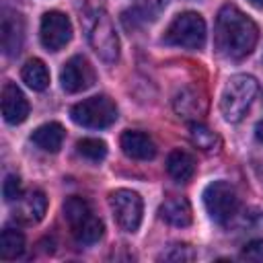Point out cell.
<instances>
[{
  "label": "cell",
  "mask_w": 263,
  "mask_h": 263,
  "mask_svg": "<svg viewBox=\"0 0 263 263\" xmlns=\"http://www.w3.org/2000/svg\"><path fill=\"white\" fill-rule=\"evenodd\" d=\"M189 138H191L193 146H197L203 152H214L222 144L220 138H218V134L214 129H210L201 121H191V125H189Z\"/></svg>",
  "instance_id": "21"
},
{
  "label": "cell",
  "mask_w": 263,
  "mask_h": 263,
  "mask_svg": "<svg viewBox=\"0 0 263 263\" xmlns=\"http://www.w3.org/2000/svg\"><path fill=\"white\" fill-rule=\"evenodd\" d=\"M95 68L90 66V62L84 58V55H74L70 58L62 72H60V82H62V88L66 92H82L86 88H90L95 84Z\"/></svg>",
  "instance_id": "9"
},
{
  "label": "cell",
  "mask_w": 263,
  "mask_h": 263,
  "mask_svg": "<svg viewBox=\"0 0 263 263\" xmlns=\"http://www.w3.org/2000/svg\"><path fill=\"white\" fill-rule=\"evenodd\" d=\"M2 195L6 201H18L23 195V187H21V179L18 175H6L4 185H2Z\"/></svg>",
  "instance_id": "26"
},
{
  "label": "cell",
  "mask_w": 263,
  "mask_h": 263,
  "mask_svg": "<svg viewBox=\"0 0 263 263\" xmlns=\"http://www.w3.org/2000/svg\"><path fill=\"white\" fill-rule=\"evenodd\" d=\"M253 6H257V8H263V0H249Z\"/></svg>",
  "instance_id": "29"
},
{
  "label": "cell",
  "mask_w": 263,
  "mask_h": 263,
  "mask_svg": "<svg viewBox=\"0 0 263 263\" xmlns=\"http://www.w3.org/2000/svg\"><path fill=\"white\" fill-rule=\"evenodd\" d=\"M90 214H95V212H92L90 203H88L84 197L74 195V197H68V199L64 201V218L68 220L70 228L76 226L78 222H82L84 218H88Z\"/></svg>",
  "instance_id": "23"
},
{
  "label": "cell",
  "mask_w": 263,
  "mask_h": 263,
  "mask_svg": "<svg viewBox=\"0 0 263 263\" xmlns=\"http://www.w3.org/2000/svg\"><path fill=\"white\" fill-rule=\"evenodd\" d=\"M255 138H257V142H261L263 144V119L257 123V127H255Z\"/></svg>",
  "instance_id": "28"
},
{
  "label": "cell",
  "mask_w": 263,
  "mask_h": 263,
  "mask_svg": "<svg viewBox=\"0 0 263 263\" xmlns=\"http://www.w3.org/2000/svg\"><path fill=\"white\" fill-rule=\"evenodd\" d=\"M64 127L58 123V121H49V123H43L39 125L33 134H31V142L41 148L43 152H58L64 144Z\"/></svg>",
  "instance_id": "16"
},
{
  "label": "cell",
  "mask_w": 263,
  "mask_h": 263,
  "mask_svg": "<svg viewBox=\"0 0 263 263\" xmlns=\"http://www.w3.org/2000/svg\"><path fill=\"white\" fill-rule=\"evenodd\" d=\"M21 76H23L25 84H27L29 88H33V90H45V88L49 86V72H47V66H45L41 60H37V58L29 60V62L23 66Z\"/></svg>",
  "instance_id": "19"
},
{
  "label": "cell",
  "mask_w": 263,
  "mask_h": 263,
  "mask_svg": "<svg viewBox=\"0 0 263 263\" xmlns=\"http://www.w3.org/2000/svg\"><path fill=\"white\" fill-rule=\"evenodd\" d=\"M259 84L255 80V76L251 74H234L228 78L222 97H220V111L224 115L226 121L236 123L240 121L247 111L251 109L255 97H257Z\"/></svg>",
  "instance_id": "2"
},
{
  "label": "cell",
  "mask_w": 263,
  "mask_h": 263,
  "mask_svg": "<svg viewBox=\"0 0 263 263\" xmlns=\"http://www.w3.org/2000/svg\"><path fill=\"white\" fill-rule=\"evenodd\" d=\"M166 171L175 181L187 183L195 175V158L189 152H185L181 148H175L166 158Z\"/></svg>",
  "instance_id": "17"
},
{
  "label": "cell",
  "mask_w": 263,
  "mask_h": 263,
  "mask_svg": "<svg viewBox=\"0 0 263 263\" xmlns=\"http://www.w3.org/2000/svg\"><path fill=\"white\" fill-rule=\"evenodd\" d=\"M240 257H242V259H247V261L263 263V240H251L249 245H245V249H242Z\"/></svg>",
  "instance_id": "27"
},
{
  "label": "cell",
  "mask_w": 263,
  "mask_h": 263,
  "mask_svg": "<svg viewBox=\"0 0 263 263\" xmlns=\"http://www.w3.org/2000/svg\"><path fill=\"white\" fill-rule=\"evenodd\" d=\"M25 253V234L16 228H4L0 234V257L16 259Z\"/></svg>",
  "instance_id": "22"
},
{
  "label": "cell",
  "mask_w": 263,
  "mask_h": 263,
  "mask_svg": "<svg viewBox=\"0 0 263 263\" xmlns=\"http://www.w3.org/2000/svg\"><path fill=\"white\" fill-rule=\"evenodd\" d=\"M158 214L166 224L179 226V228L189 226L191 220H193L191 205H189V201L185 197H168V199H164V203L158 208Z\"/></svg>",
  "instance_id": "15"
},
{
  "label": "cell",
  "mask_w": 263,
  "mask_h": 263,
  "mask_svg": "<svg viewBox=\"0 0 263 263\" xmlns=\"http://www.w3.org/2000/svg\"><path fill=\"white\" fill-rule=\"evenodd\" d=\"M41 43L47 51H60L72 39V23L60 10H49L41 18L39 27Z\"/></svg>",
  "instance_id": "8"
},
{
  "label": "cell",
  "mask_w": 263,
  "mask_h": 263,
  "mask_svg": "<svg viewBox=\"0 0 263 263\" xmlns=\"http://www.w3.org/2000/svg\"><path fill=\"white\" fill-rule=\"evenodd\" d=\"M76 150L80 156L92 160V162H99L107 156V144L99 138H82L78 144H76Z\"/></svg>",
  "instance_id": "24"
},
{
  "label": "cell",
  "mask_w": 263,
  "mask_h": 263,
  "mask_svg": "<svg viewBox=\"0 0 263 263\" xmlns=\"http://www.w3.org/2000/svg\"><path fill=\"white\" fill-rule=\"evenodd\" d=\"M203 205L216 224H228L238 210L236 189L228 181H214L203 189Z\"/></svg>",
  "instance_id": "5"
},
{
  "label": "cell",
  "mask_w": 263,
  "mask_h": 263,
  "mask_svg": "<svg viewBox=\"0 0 263 263\" xmlns=\"http://www.w3.org/2000/svg\"><path fill=\"white\" fill-rule=\"evenodd\" d=\"M259 39V29L240 8L224 4L216 18V49L228 60L247 58Z\"/></svg>",
  "instance_id": "1"
},
{
  "label": "cell",
  "mask_w": 263,
  "mask_h": 263,
  "mask_svg": "<svg viewBox=\"0 0 263 263\" xmlns=\"http://www.w3.org/2000/svg\"><path fill=\"white\" fill-rule=\"evenodd\" d=\"M47 210V197L43 191H31L25 197H21V205H18V218L25 222H39L45 216Z\"/></svg>",
  "instance_id": "18"
},
{
  "label": "cell",
  "mask_w": 263,
  "mask_h": 263,
  "mask_svg": "<svg viewBox=\"0 0 263 263\" xmlns=\"http://www.w3.org/2000/svg\"><path fill=\"white\" fill-rule=\"evenodd\" d=\"M0 39H2V51L6 55H16L23 47V39H25V27H23V18L16 12H4L2 16V25H0Z\"/></svg>",
  "instance_id": "12"
},
{
  "label": "cell",
  "mask_w": 263,
  "mask_h": 263,
  "mask_svg": "<svg viewBox=\"0 0 263 263\" xmlns=\"http://www.w3.org/2000/svg\"><path fill=\"white\" fill-rule=\"evenodd\" d=\"M205 105L208 103H205L203 95L191 86L181 88L173 99V107H175L177 115L183 119H191V121H197L205 113Z\"/></svg>",
  "instance_id": "13"
},
{
  "label": "cell",
  "mask_w": 263,
  "mask_h": 263,
  "mask_svg": "<svg viewBox=\"0 0 263 263\" xmlns=\"http://www.w3.org/2000/svg\"><path fill=\"white\" fill-rule=\"evenodd\" d=\"M2 115L12 125L23 123L29 117V101L14 82H6L2 88Z\"/></svg>",
  "instance_id": "10"
},
{
  "label": "cell",
  "mask_w": 263,
  "mask_h": 263,
  "mask_svg": "<svg viewBox=\"0 0 263 263\" xmlns=\"http://www.w3.org/2000/svg\"><path fill=\"white\" fill-rule=\"evenodd\" d=\"M205 21L197 12H181L173 18V23L164 31V43L185 47V49H201L205 45Z\"/></svg>",
  "instance_id": "3"
},
{
  "label": "cell",
  "mask_w": 263,
  "mask_h": 263,
  "mask_svg": "<svg viewBox=\"0 0 263 263\" xmlns=\"http://www.w3.org/2000/svg\"><path fill=\"white\" fill-rule=\"evenodd\" d=\"M109 205L121 230L136 232L142 222V197L132 189H115L109 193Z\"/></svg>",
  "instance_id": "7"
},
{
  "label": "cell",
  "mask_w": 263,
  "mask_h": 263,
  "mask_svg": "<svg viewBox=\"0 0 263 263\" xmlns=\"http://www.w3.org/2000/svg\"><path fill=\"white\" fill-rule=\"evenodd\" d=\"M70 117L74 123H78L82 127H90V129L109 127L117 119V105L109 97L97 95V97L76 103L70 109Z\"/></svg>",
  "instance_id": "4"
},
{
  "label": "cell",
  "mask_w": 263,
  "mask_h": 263,
  "mask_svg": "<svg viewBox=\"0 0 263 263\" xmlns=\"http://www.w3.org/2000/svg\"><path fill=\"white\" fill-rule=\"evenodd\" d=\"M121 150L125 156L134 158V160H152L156 156V144L154 140L138 129H125L121 134Z\"/></svg>",
  "instance_id": "11"
},
{
  "label": "cell",
  "mask_w": 263,
  "mask_h": 263,
  "mask_svg": "<svg viewBox=\"0 0 263 263\" xmlns=\"http://www.w3.org/2000/svg\"><path fill=\"white\" fill-rule=\"evenodd\" d=\"M158 259L160 261H175V263H179V261H193L195 253H193V249L189 245H171Z\"/></svg>",
  "instance_id": "25"
},
{
  "label": "cell",
  "mask_w": 263,
  "mask_h": 263,
  "mask_svg": "<svg viewBox=\"0 0 263 263\" xmlns=\"http://www.w3.org/2000/svg\"><path fill=\"white\" fill-rule=\"evenodd\" d=\"M70 230H72V236L76 238V242H80V245H95L103 236L105 226H103V222L95 214H90L88 218H84L82 222H78Z\"/></svg>",
  "instance_id": "20"
},
{
  "label": "cell",
  "mask_w": 263,
  "mask_h": 263,
  "mask_svg": "<svg viewBox=\"0 0 263 263\" xmlns=\"http://www.w3.org/2000/svg\"><path fill=\"white\" fill-rule=\"evenodd\" d=\"M88 41L90 47L95 49V53L107 62V64H115L119 58V39L115 33V27L109 18V14L105 10H95L90 27H88Z\"/></svg>",
  "instance_id": "6"
},
{
  "label": "cell",
  "mask_w": 263,
  "mask_h": 263,
  "mask_svg": "<svg viewBox=\"0 0 263 263\" xmlns=\"http://www.w3.org/2000/svg\"><path fill=\"white\" fill-rule=\"evenodd\" d=\"M166 2L168 0H138L136 6H132L121 14V21L127 29H136L148 21H156L158 14L164 10Z\"/></svg>",
  "instance_id": "14"
}]
</instances>
